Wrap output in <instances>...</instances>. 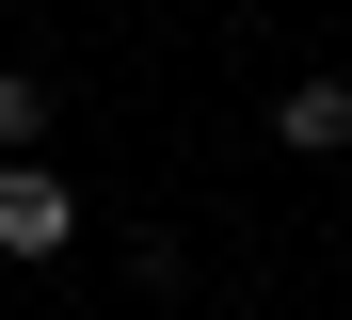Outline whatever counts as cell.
<instances>
[{
  "label": "cell",
  "instance_id": "cell-1",
  "mask_svg": "<svg viewBox=\"0 0 352 320\" xmlns=\"http://www.w3.org/2000/svg\"><path fill=\"white\" fill-rule=\"evenodd\" d=\"M65 240H80V192H65V160H0V256H16V273H48Z\"/></svg>",
  "mask_w": 352,
  "mask_h": 320
},
{
  "label": "cell",
  "instance_id": "cell-3",
  "mask_svg": "<svg viewBox=\"0 0 352 320\" xmlns=\"http://www.w3.org/2000/svg\"><path fill=\"white\" fill-rule=\"evenodd\" d=\"M0 160H48V81L32 64H0Z\"/></svg>",
  "mask_w": 352,
  "mask_h": 320
},
{
  "label": "cell",
  "instance_id": "cell-2",
  "mask_svg": "<svg viewBox=\"0 0 352 320\" xmlns=\"http://www.w3.org/2000/svg\"><path fill=\"white\" fill-rule=\"evenodd\" d=\"M256 128H272L288 160H336V145H352V81H288V96L256 112Z\"/></svg>",
  "mask_w": 352,
  "mask_h": 320
}]
</instances>
